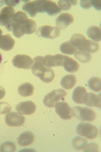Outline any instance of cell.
I'll return each instance as SVG.
<instances>
[{
    "label": "cell",
    "instance_id": "13",
    "mask_svg": "<svg viewBox=\"0 0 101 152\" xmlns=\"http://www.w3.org/2000/svg\"><path fill=\"white\" fill-rule=\"evenodd\" d=\"M83 104L89 107H97L100 108L101 101L99 96L92 93H87L84 96Z\"/></svg>",
    "mask_w": 101,
    "mask_h": 152
},
{
    "label": "cell",
    "instance_id": "2",
    "mask_svg": "<svg viewBox=\"0 0 101 152\" xmlns=\"http://www.w3.org/2000/svg\"><path fill=\"white\" fill-rule=\"evenodd\" d=\"M28 18L25 13L18 11L15 14L6 26V28L8 31H12L16 37L20 38L26 34L25 22Z\"/></svg>",
    "mask_w": 101,
    "mask_h": 152
},
{
    "label": "cell",
    "instance_id": "35",
    "mask_svg": "<svg viewBox=\"0 0 101 152\" xmlns=\"http://www.w3.org/2000/svg\"><path fill=\"white\" fill-rule=\"evenodd\" d=\"M91 4L96 10L100 11L101 10L100 1H91Z\"/></svg>",
    "mask_w": 101,
    "mask_h": 152
},
{
    "label": "cell",
    "instance_id": "20",
    "mask_svg": "<svg viewBox=\"0 0 101 152\" xmlns=\"http://www.w3.org/2000/svg\"><path fill=\"white\" fill-rule=\"evenodd\" d=\"M34 87L28 83H25L19 86L18 93L22 96L26 97L31 96L33 94Z\"/></svg>",
    "mask_w": 101,
    "mask_h": 152
},
{
    "label": "cell",
    "instance_id": "16",
    "mask_svg": "<svg viewBox=\"0 0 101 152\" xmlns=\"http://www.w3.org/2000/svg\"><path fill=\"white\" fill-rule=\"evenodd\" d=\"M62 66L68 72L74 73L78 70L80 65L77 61L68 56H66L63 61Z\"/></svg>",
    "mask_w": 101,
    "mask_h": 152
},
{
    "label": "cell",
    "instance_id": "21",
    "mask_svg": "<svg viewBox=\"0 0 101 152\" xmlns=\"http://www.w3.org/2000/svg\"><path fill=\"white\" fill-rule=\"evenodd\" d=\"M87 93L84 87L78 86L73 90L72 94V99L73 101L78 104H83V99L84 95Z\"/></svg>",
    "mask_w": 101,
    "mask_h": 152
},
{
    "label": "cell",
    "instance_id": "5",
    "mask_svg": "<svg viewBox=\"0 0 101 152\" xmlns=\"http://www.w3.org/2000/svg\"><path fill=\"white\" fill-rule=\"evenodd\" d=\"M65 90L61 89L53 90L45 96L43 102L45 106L49 108L54 107L57 103L61 100L64 101L67 95Z\"/></svg>",
    "mask_w": 101,
    "mask_h": 152
},
{
    "label": "cell",
    "instance_id": "29",
    "mask_svg": "<svg viewBox=\"0 0 101 152\" xmlns=\"http://www.w3.org/2000/svg\"><path fill=\"white\" fill-rule=\"evenodd\" d=\"M36 22L33 19L28 18L25 23L26 34L30 35L33 34L36 30Z\"/></svg>",
    "mask_w": 101,
    "mask_h": 152
},
{
    "label": "cell",
    "instance_id": "36",
    "mask_svg": "<svg viewBox=\"0 0 101 152\" xmlns=\"http://www.w3.org/2000/svg\"><path fill=\"white\" fill-rule=\"evenodd\" d=\"M4 2L7 6H10V7H14L17 5V4L19 3L20 1H4Z\"/></svg>",
    "mask_w": 101,
    "mask_h": 152
},
{
    "label": "cell",
    "instance_id": "22",
    "mask_svg": "<svg viewBox=\"0 0 101 152\" xmlns=\"http://www.w3.org/2000/svg\"><path fill=\"white\" fill-rule=\"evenodd\" d=\"M99 48V45L98 43L90 40L86 39L80 51L93 53L97 52Z\"/></svg>",
    "mask_w": 101,
    "mask_h": 152
},
{
    "label": "cell",
    "instance_id": "4",
    "mask_svg": "<svg viewBox=\"0 0 101 152\" xmlns=\"http://www.w3.org/2000/svg\"><path fill=\"white\" fill-rule=\"evenodd\" d=\"M72 109L73 116L80 121L92 122L96 118L95 112L89 107L77 106L73 107Z\"/></svg>",
    "mask_w": 101,
    "mask_h": 152
},
{
    "label": "cell",
    "instance_id": "8",
    "mask_svg": "<svg viewBox=\"0 0 101 152\" xmlns=\"http://www.w3.org/2000/svg\"><path fill=\"white\" fill-rule=\"evenodd\" d=\"M12 62L14 67L18 69H30L33 64V61L28 56L18 55L13 58Z\"/></svg>",
    "mask_w": 101,
    "mask_h": 152
},
{
    "label": "cell",
    "instance_id": "17",
    "mask_svg": "<svg viewBox=\"0 0 101 152\" xmlns=\"http://www.w3.org/2000/svg\"><path fill=\"white\" fill-rule=\"evenodd\" d=\"M15 41L9 34L1 35L0 38V49L5 51H9L13 49Z\"/></svg>",
    "mask_w": 101,
    "mask_h": 152
},
{
    "label": "cell",
    "instance_id": "31",
    "mask_svg": "<svg viewBox=\"0 0 101 152\" xmlns=\"http://www.w3.org/2000/svg\"><path fill=\"white\" fill-rule=\"evenodd\" d=\"M15 145L12 142H7L2 144L0 148L1 152H14L16 150Z\"/></svg>",
    "mask_w": 101,
    "mask_h": 152
},
{
    "label": "cell",
    "instance_id": "28",
    "mask_svg": "<svg viewBox=\"0 0 101 152\" xmlns=\"http://www.w3.org/2000/svg\"><path fill=\"white\" fill-rule=\"evenodd\" d=\"M76 59L81 62L87 63L90 62L92 59V56L89 53L78 51L74 55Z\"/></svg>",
    "mask_w": 101,
    "mask_h": 152
},
{
    "label": "cell",
    "instance_id": "33",
    "mask_svg": "<svg viewBox=\"0 0 101 152\" xmlns=\"http://www.w3.org/2000/svg\"><path fill=\"white\" fill-rule=\"evenodd\" d=\"M58 6L63 11H67L71 7L70 1H58Z\"/></svg>",
    "mask_w": 101,
    "mask_h": 152
},
{
    "label": "cell",
    "instance_id": "6",
    "mask_svg": "<svg viewBox=\"0 0 101 152\" xmlns=\"http://www.w3.org/2000/svg\"><path fill=\"white\" fill-rule=\"evenodd\" d=\"M36 35L47 39H53L60 35V29L56 27L48 25L40 27L36 32Z\"/></svg>",
    "mask_w": 101,
    "mask_h": 152
},
{
    "label": "cell",
    "instance_id": "7",
    "mask_svg": "<svg viewBox=\"0 0 101 152\" xmlns=\"http://www.w3.org/2000/svg\"><path fill=\"white\" fill-rule=\"evenodd\" d=\"M44 1H36L28 2L23 5L22 9L32 18L37 13H45L43 9Z\"/></svg>",
    "mask_w": 101,
    "mask_h": 152
},
{
    "label": "cell",
    "instance_id": "38",
    "mask_svg": "<svg viewBox=\"0 0 101 152\" xmlns=\"http://www.w3.org/2000/svg\"><path fill=\"white\" fill-rule=\"evenodd\" d=\"M6 94V91L1 86H0V100L3 99Z\"/></svg>",
    "mask_w": 101,
    "mask_h": 152
},
{
    "label": "cell",
    "instance_id": "30",
    "mask_svg": "<svg viewBox=\"0 0 101 152\" xmlns=\"http://www.w3.org/2000/svg\"><path fill=\"white\" fill-rule=\"evenodd\" d=\"M42 62L44 66L48 68L56 67L54 56L47 55L44 57Z\"/></svg>",
    "mask_w": 101,
    "mask_h": 152
},
{
    "label": "cell",
    "instance_id": "9",
    "mask_svg": "<svg viewBox=\"0 0 101 152\" xmlns=\"http://www.w3.org/2000/svg\"><path fill=\"white\" fill-rule=\"evenodd\" d=\"M55 107L56 113L61 119L70 120L73 117L72 109L67 102H58L57 103Z\"/></svg>",
    "mask_w": 101,
    "mask_h": 152
},
{
    "label": "cell",
    "instance_id": "3",
    "mask_svg": "<svg viewBox=\"0 0 101 152\" xmlns=\"http://www.w3.org/2000/svg\"><path fill=\"white\" fill-rule=\"evenodd\" d=\"M77 134L89 140L97 138L99 131L97 127L88 122L83 121L79 124L76 128Z\"/></svg>",
    "mask_w": 101,
    "mask_h": 152
},
{
    "label": "cell",
    "instance_id": "23",
    "mask_svg": "<svg viewBox=\"0 0 101 152\" xmlns=\"http://www.w3.org/2000/svg\"><path fill=\"white\" fill-rule=\"evenodd\" d=\"M87 34L88 37L93 41L99 42L101 41V28L97 26L90 27L87 29Z\"/></svg>",
    "mask_w": 101,
    "mask_h": 152
},
{
    "label": "cell",
    "instance_id": "11",
    "mask_svg": "<svg viewBox=\"0 0 101 152\" xmlns=\"http://www.w3.org/2000/svg\"><path fill=\"white\" fill-rule=\"evenodd\" d=\"M36 106L31 101H27L20 103L16 106L17 112L22 115H29L33 114L36 110Z\"/></svg>",
    "mask_w": 101,
    "mask_h": 152
},
{
    "label": "cell",
    "instance_id": "15",
    "mask_svg": "<svg viewBox=\"0 0 101 152\" xmlns=\"http://www.w3.org/2000/svg\"><path fill=\"white\" fill-rule=\"evenodd\" d=\"M43 9L49 16H55L62 11L55 2L50 1H44Z\"/></svg>",
    "mask_w": 101,
    "mask_h": 152
},
{
    "label": "cell",
    "instance_id": "1",
    "mask_svg": "<svg viewBox=\"0 0 101 152\" xmlns=\"http://www.w3.org/2000/svg\"><path fill=\"white\" fill-rule=\"evenodd\" d=\"M43 56H38L33 58L31 70L33 74L39 78L42 81L48 83L52 81L55 74L52 69L47 68L43 65Z\"/></svg>",
    "mask_w": 101,
    "mask_h": 152
},
{
    "label": "cell",
    "instance_id": "14",
    "mask_svg": "<svg viewBox=\"0 0 101 152\" xmlns=\"http://www.w3.org/2000/svg\"><path fill=\"white\" fill-rule=\"evenodd\" d=\"M15 14L14 9L10 7H6L0 13V26H6Z\"/></svg>",
    "mask_w": 101,
    "mask_h": 152
},
{
    "label": "cell",
    "instance_id": "27",
    "mask_svg": "<svg viewBox=\"0 0 101 152\" xmlns=\"http://www.w3.org/2000/svg\"><path fill=\"white\" fill-rule=\"evenodd\" d=\"M88 144L87 140L80 137H76L74 138L72 141V144L73 148L76 150L81 151L84 149Z\"/></svg>",
    "mask_w": 101,
    "mask_h": 152
},
{
    "label": "cell",
    "instance_id": "10",
    "mask_svg": "<svg viewBox=\"0 0 101 152\" xmlns=\"http://www.w3.org/2000/svg\"><path fill=\"white\" fill-rule=\"evenodd\" d=\"M5 121L9 126L20 127L25 123V118L18 112H12L6 115Z\"/></svg>",
    "mask_w": 101,
    "mask_h": 152
},
{
    "label": "cell",
    "instance_id": "32",
    "mask_svg": "<svg viewBox=\"0 0 101 152\" xmlns=\"http://www.w3.org/2000/svg\"><path fill=\"white\" fill-rule=\"evenodd\" d=\"M12 107L9 104L6 102H0V114H5L9 113L11 111Z\"/></svg>",
    "mask_w": 101,
    "mask_h": 152
},
{
    "label": "cell",
    "instance_id": "12",
    "mask_svg": "<svg viewBox=\"0 0 101 152\" xmlns=\"http://www.w3.org/2000/svg\"><path fill=\"white\" fill-rule=\"evenodd\" d=\"M74 21L73 16L67 13H61L56 18L55 20L56 26L60 29H65Z\"/></svg>",
    "mask_w": 101,
    "mask_h": 152
},
{
    "label": "cell",
    "instance_id": "18",
    "mask_svg": "<svg viewBox=\"0 0 101 152\" xmlns=\"http://www.w3.org/2000/svg\"><path fill=\"white\" fill-rule=\"evenodd\" d=\"M34 140L33 134L30 131H26L20 135L18 139V142L20 145L26 147L33 144Z\"/></svg>",
    "mask_w": 101,
    "mask_h": 152
},
{
    "label": "cell",
    "instance_id": "37",
    "mask_svg": "<svg viewBox=\"0 0 101 152\" xmlns=\"http://www.w3.org/2000/svg\"><path fill=\"white\" fill-rule=\"evenodd\" d=\"M4 64L3 58L2 57V54L0 53V74L1 73L2 71L4 70Z\"/></svg>",
    "mask_w": 101,
    "mask_h": 152
},
{
    "label": "cell",
    "instance_id": "39",
    "mask_svg": "<svg viewBox=\"0 0 101 152\" xmlns=\"http://www.w3.org/2000/svg\"><path fill=\"white\" fill-rule=\"evenodd\" d=\"M2 31L1 30V29H0V38H1V36L2 34Z\"/></svg>",
    "mask_w": 101,
    "mask_h": 152
},
{
    "label": "cell",
    "instance_id": "34",
    "mask_svg": "<svg viewBox=\"0 0 101 152\" xmlns=\"http://www.w3.org/2000/svg\"><path fill=\"white\" fill-rule=\"evenodd\" d=\"M91 1H81L80 4L81 7L83 9H87L91 8L92 6Z\"/></svg>",
    "mask_w": 101,
    "mask_h": 152
},
{
    "label": "cell",
    "instance_id": "25",
    "mask_svg": "<svg viewBox=\"0 0 101 152\" xmlns=\"http://www.w3.org/2000/svg\"><path fill=\"white\" fill-rule=\"evenodd\" d=\"M60 50L61 53L70 55L74 54L78 50L77 49L71 45L69 41L61 44Z\"/></svg>",
    "mask_w": 101,
    "mask_h": 152
},
{
    "label": "cell",
    "instance_id": "24",
    "mask_svg": "<svg viewBox=\"0 0 101 152\" xmlns=\"http://www.w3.org/2000/svg\"><path fill=\"white\" fill-rule=\"evenodd\" d=\"M86 39L85 37L82 34H75L72 36L69 41L71 45L81 51Z\"/></svg>",
    "mask_w": 101,
    "mask_h": 152
},
{
    "label": "cell",
    "instance_id": "19",
    "mask_svg": "<svg viewBox=\"0 0 101 152\" xmlns=\"http://www.w3.org/2000/svg\"><path fill=\"white\" fill-rule=\"evenodd\" d=\"M77 83V79L73 75H68L61 79L60 84L64 89L70 90L75 86Z\"/></svg>",
    "mask_w": 101,
    "mask_h": 152
},
{
    "label": "cell",
    "instance_id": "26",
    "mask_svg": "<svg viewBox=\"0 0 101 152\" xmlns=\"http://www.w3.org/2000/svg\"><path fill=\"white\" fill-rule=\"evenodd\" d=\"M88 86L91 90L96 92H100L101 89V81L100 78L94 77L91 78L88 82Z\"/></svg>",
    "mask_w": 101,
    "mask_h": 152
}]
</instances>
